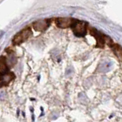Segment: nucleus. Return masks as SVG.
Listing matches in <instances>:
<instances>
[{
	"mask_svg": "<svg viewBox=\"0 0 122 122\" xmlns=\"http://www.w3.org/2000/svg\"><path fill=\"white\" fill-rule=\"evenodd\" d=\"M8 70V65H7L5 57H0V74H3V73L9 71Z\"/></svg>",
	"mask_w": 122,
	"mask_h": 122,
	"instance_id": "nucleus-7",
	"label": "nucleus"
},
{
	"mask_svg": "<svg viewBox=\"0 0 122 122\" xmlns=\"http://www.w3.org/2000/svg\"><path fill=\"white\" fill-rule=\"evenodd\" d=\"M50 24L51 19H42L35 22L32 24V27L34 30L37 31V32H44L49 27Z\"/></svg>",
	"mask_w": 122,
	"mask_h": 122,
	"instance_id": "nucleus-3",
	"label": "nucleus"
},
{
	"mask_svg": "<svg viewBox=\"0 0 122 122\" xmlns=\"http://www.w3.org/2000/svg\"><path fill=\"white\" fill-rule=\"evenodd\" d=\"M73 32L78 37H83L87 32V23L82 21L75 20L71 26Z\"/></svg>",
	"mask_w": 122,
	"mask_h": 122,
	"instance_id": "nucleus-2",
	"label": "nucleus"
},
{
	"mask_svg": "<svg viewBox=\"0 0 122 122\" xmlns=\"http://www.w3.org/2000/svg\"><path fill=\"white\" fill-rule=\"evenodd\" d=\"M32 36V32L30 28H25V29H22L21 32H18L14 36L12 39V43L14 45H19L23 43L24 41H26Z\"/></svg>",
	"mask_w": 122,
	"mask_h": 122,
	"instance_id": "nucleus-1",
	"label": "nucleus"
},
{
	"mask_svg": "<svg viewBox=\"0 0 122 122\" xmlns=\"http://www.w3.org/2000/svg\"><path fill=\"white\" fill-rule=\"evenodd\" d=\"M14 78L15 75L12 72L7 71L3 74H0V87L7 86Z\"/></svg>",
	"mask_w": 122,
	"mask_h": 122,
	"instance_id": "nucleus-6",
	"label": "nucleus"
},
{
	"mask_svg": "<svg viewBox=\"0 0 122 122\" xmlns=\"http://www.w3.org/2000/svg\"><path fill=\"white\" fill-rule=\"evenodd\" d=\"M91 34L96 39L97 41V47H101V48H103L104 47V42H106L107 41V40H109L110 39L107 37H105L104 36L102 33H100L98 31H97L96 29H92L90 31Z\"/></svg>",
	"mask_w": 122,
	"mask_h": 122,
	"instance_id": "nucleus-4",
	"label": "nucleus"
},
{
	"mask_svg": "<svg viewBox=\"0 0 122 122\" xmlns=\"http://www.w3.org/2000/svg\"><path fill=\"white\" fill-rule=\"evenodd\" d=\"M113 50L120 60L122 61V48L118 45H114L113 46Z\"/></svg>",
	"mask_w": 122,
	"mask_h": 122,
	"instance_id": "nucleus-8",
	"label": "nucleus"
},
{
	"mask_svg": "<svg viewBox=\"0 0 122 122\" xmlns=\"http://www.w3.org/2000/svg\"><path fill=\"white\" fill-rule=\"evenodd\" d=\"M75 19L71 18H58L55 20L56 25L61 29H66V28L71 27L74 24Z\"/></svg>",
	"mask_w": 122,
	"mask_h": 122,
	"instance_id": "nucleus-5",
	"label": "nucleus"
},
{
	"mask_svg": "<svg viewBox=\"0 0 122 122\" xmlns=\"http://www.w3.org/2000/svg\"><path fill=\"white\" fill-rule=\"evenodd\" d=\"M110 66H111L110 62H104V63L99 67V69H101L102 71H107L109 69Z\"/></svg>",
	"mask_w": 122,
	"mask_h": 122,
	"instance_id": "nucleus-9",
	"label": "nucleus"
}]
</instances>
